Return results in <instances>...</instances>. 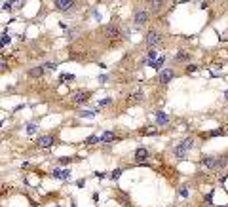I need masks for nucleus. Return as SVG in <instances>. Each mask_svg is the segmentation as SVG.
<instances>
[{
  "label": "nucleus",
  "instance_id": "f257e3e1",
  "mask_svg": "<svg viewBox=\"0 0 228 207\" xmlns=\"http://www.w3.org/2000/svg\"><path fill=\"white\" fill-rule=\"evenodd\" d=\"M103 38L108 42V46H110V48H114L118 44H122L126 36H124V30L120 29V25H116L114 21H112V23H108V25L103 27Z\"/></svg>",
  "mask_w": 228,
  "mask_h": 207
},
{
  "label": "nucleus",
  "instance_id": "f03ea898",
  "mask_svg": "<svg viewBox=\"0 0 228 207\" xmlns=\"http://www.w3.org/2000/svg\"><path fill=\"white\" fill-rule=\"evenodd\" d=\"M150 10L148 8H145V6H137L135 8V12H133V25L135 27H145V25H148L150 23Z\"/></svg>",
  "mask_w": 228,
  "mask_h": 207
},
{
  "label": "nucleus",
  "instance_id": "7ed1b4c3",
  "mask_svg": "<svg viewBox=\"0 0 228 207\" xmlns=\"http://www.w3.org/2000/svg\"><path fill=\"white\" fill-rule=\"evenodd\" d=\"M162 44H164V32H160L156 29H150L145 36V46L148 50H154V48H160Z\"/></svg>",
  "mask_w": 228,
  "mask_h": 207
},
{
  "label": "nucleus",
  "instance_id": "20e7f679",
  "mask_svg": "<svg viewBox=\"0 0 228 207\" xmlns=\"http://www.w3.org/2000/svg\"><path fill=\"white\" fill-rule=\"evenodd\" d=\"M190 148H194V137H186V139H182L181 143L173 148V156L179 158V160H184L186 158V154L190 152Z\"/></svg>",
  "mask_w": 228,
  "mask_h": 207
},
{
  "label": "nucleus",
  "instance_id": "39448f33",
  "mask_svg": "<svg viewBox=\"0 0 228 207\" xmlns=\"http://www.w3.org/2000/svg\"><path fill=\"white\" fill-rule=\"evenodd\" d=\"M53 8L61 14H70L78 8V0H53Z\"/></svg>",
  "mask_w": 228,
  "mask_h": 207
},
{
  "label": "nucleus",
  "instance_id": "423d86ee",
  "mask_svg": "<svg viewBox=\"0 0 228 207\" xmlns=\"http://www.w3.org/2000/svg\"><path fill=\"white\" fill-rule=\"evenodd\" d=\"M91 91H88V90H76V91H72V95H70V101L74 103V105H86L90 99H91Z\"/></svg>",
  "mask_w": 228,
  "mask_h": 207
},
{
  "label": "nucleus",
  "instance_id": "0eeeda50",
  "mask_svg": "<svg viewBox=\"0 0 228 207\" xmlns=\"http://www.w3.org/2000/svg\"><path fill=\"white\" fill-rule=\"evenodd\" d=\"M55 143H57V135H53V133L40 135V137L36 139V146H38V148H51Z\"/></svg>",
  "mask_w": 228,
  "mask_h": 207
},
{
  "label": "nucleus",
  "instance_id": "6e6552de",
  "mask_svg": "<svg viewBox=\"0 0 228 207\" xmlns=\"http://www.w3.org/2000/svg\"><path fill=\"white\" fill-rule=\"evenodd\" d=\"M173 78H175V70H173V69H162V70L158 72V82H160L162 86L169 84Z\"/></svg>",
  "mask_w": 228,
  "mask_h": 207
},
{
  "label": "nucleus",
  "instance_id": "1a4fd4ad",
  "mask_svg": "<svg viewBox=\"0 0 228 207\" xmlns=\"http://www.w3.org/2000/svg\"><path fill=\"white\" fill-rule=\"evenodd\" d=\"M133 158H135V161H137V163H141V165H145V161L150 158V150H148V148H145V146H139V148L135 150Z\"/></svg>",
  "mask_w": 228,
  "mask_h": 207
},
{
  "label": "nucleus",
  "instance_id": "9d476101",
  "mask_svg": "<svg viewBox=\"0 0 228 207\" xmlns=\"http://www.w3.org/2000/svg\"><path fill=\"white\" fill-rule=\"evenodd\" d=\"M143 99H145V93L141 91V90L131 91L129 95H126V103H127V105H137V103H141Z\"/></svg>",
  "mask_w": 228,
  "mask_h": 207
},
{
  "label": "nucleus",
  "instance_id": "9b49d317",
  "mask_svg": "<svg viewBox=\"0 0 228 207\" xmlns=\"http://www.w3.org/2000/svg\"><path fill=\"white\" fill-rule=\"evenodd\" d=\"M215 163H217V158L215 156H202L200 158V167L202 169L211 171V169H215Z\"/></svg>",
  "mask_w": 228,
  "mask_h": 207
},
{
  "label": "nucleus",
  "instance_id": "f8f14e48",
  "mask_svg": "<svg viewBox=\"0 0 228 207\" xmlns=\"http://www.w3.org/2000/svg\"><path fill=\"white\" fill-rule=\"evenodd\" d=\"M44 74H46V67H32V69H29V72H27V76H29V78H32V80L44 78Z\"/></svg>",
  "mask_w": 228,
  "mask_h": 207
},
{
  "label": "nucleus",
  "instance_id": "ddd939ff",
  "mask_svg": "<svg viewBox=\"0 0 228 207\" xmlns=\"http://www.w3.org/2000/svg\"><path fill=\"white\" fill-rule=\"evenodd\" d=\"M51 175L55 179H61V181H69L70 179V169L69 167H57V169H53Z\"/></svg>",
  "mask_w": 228,
  "mask_h": 207
},
{
  "label": "nucleus",
  "instance_id": "4468645a",
  "mask_svg": "<svg viewBox=\"0 0 228 207\" xmlns=\"http://www.w3.org/2000/svg\"><path fill=\"white\" fill-rule=\"evenodd\" d=\"M145 2L148 4V10H150V12H160V10L166 6L167 0H145Z\"/></svg>",
  "mask_w": 228,
  "mask_h": 207
},
{
  "label": "nucleus",
  "instance_id": "2eb2a0df",
  "mask_svg": "<svg viewBox=\"0 0 228 207\" xmlns=\"http://www.w3.org/2000/svg\"><path fill=\"white\" fill-rule=\"evenodd\" d=\"M167 124H169V116H167L166 112L158 110V112H156V125H158V127H164V125H167Z\"/></svg>",
  "mask_w": 228,
  "mask_h": 207
},
{
  "label": "nucleus",
  "instance_id": "dca6fc26",
  "mask_svg": "<svg viewBox=\"0 0 228 207\" xmlns=\"http://www.w3.org/2000/svg\"><path fill=\"white\" fill-rule=\"evenodd\" d=\"M114 141H118V135L114 131H105L101 135V143H105V145H110V143H114Z\"/></svg>",
  "mask_w": 228,
  "mask_h": 207
},
{
  "label": "nucleus",
  "instance_id": "f3484780",
  "mask_svg": "<svg viewBox=\"0 0 228 207\" xmlns=\"http://www.w3.org/2000/svg\"><path fill=\"white\" fill-rule=\"evenodd\" d=\"M164 63H166V55H160V57H156L154 61H152V63H148V67H152V69H154V70H162V67H164Z\"/></svg>",
  "mask_w": 228,
  "mask_h": 207
},
{
  "label": "nucleus",
  "instance_id": "a211bd4d",
  "mask_svg": "<svg viewBox=\"0 0 228 207\" xmlns=\"http://www.w3.org/2000/svg\"><path fill=\"white\" fill-rule=\"evenodd\" d=\"M226 167H228V154H222L221 158H217L215 169H226Z\"/></svg>",
  "mask_w": 228,
  "mask_h": 207
},
{
  "label": "nucleus",
  "instance_id": "6ab92c4d",
  "mask_svg": "<svg viewBox=\"0 0 228 207\" xmlns=\"http://www.w3.org/2000/svg\"><path fill=\"white\" fill-rule=\"evenodd\" d=\"M175 61H177V63H182V61H190V53H188V51H182V50H179V51L175 53Z\"/></svg>",
  "mask_w": 228,
  "mask_h": 207
},
{
  "label": "nucleus",
  "instance_id": "aec40b11",
  "mask_svg": "<svg viewBox=\"0 0 228 207\" xmlns=\"http://www.w3.org/2000/svg\"><path fill=\"white\" fill-rule=\"evenodd\" d=\"M222 135H224V129L221 127V129H213V131L203 133L202 137H203V139H211V137H222Z\"/></svg>",
  "mask_w": 228,
  "mask_h": 207
},
{
  "label": "nucleus",
  "instance_id": "412c9836",
  "mask_svg": "<svg viewBox=\"0 0 228 207\" xmlns=\"http://www.w3.org/2000/svg\"><path fill=\"white\" fill-rule=\"evenodd\" d=\"M101 143V137L99 135H90L88 139L84 141V146H91V145H99Z\"/></svg>",
  "mask_w": 228,
  "mask_h": 207
},
{
  "label": "nucleus",
  "instance_id": "4be33fe9",
  "mask_svg": "<svg viewBox=\"0 0 228 207\" xmlns=\"http://www.w3.org/2000/svg\"><path fill=\"white\" fill-rule=\"evenodd\" d=\"M141 135H156L158 133V125H146V127H143L139 131Z\"/></svg>",
  "mask_w": 228,
  "mask_h": 207
},
{
  "label": "nucleus",
  "instance_id": "5701e85b",
  "mask_svg": "<svg viewBox=\"0 0 228 207\" xmlns=\"http://www.w3.org/2000/svg\"><path fill=\"white\" fill-rule=\"evenodd\" d=\"M156 57H158L156 50H148V53H146V57L143 59V63H145V65H148V63H152V61H154Z\"/></svg>",
  "mask_w": 228,
  "mask_h": 207
},
{
  "label": "nucleus",
  "instance_id": "b1692460",
  "mask_svg": "<svg viewBox=\"0 0 228 207\" xmlns=\"http://www.w3.org/2000/svg\"><path fill=\"white\" fill-rule=\"evenodd\" d=\"M74 78H76V76H74L72 72H69V74H67V72H63V74L59 76V82H72Z\"/></svg>",
  "mask_w": 228,
  "mask_h": 207
},
{
  "label": "nucleus",
  "instance_id": "393cba45",
  "mask_svg": "<svg viewBox=\"0 0 228 207\" xmlns=\"http://www.w3.org/2000/svg\"><path fill=\"white\" fill-rule=\"evenodd\" d=\"M36 131H38V124L29 122V124H27V133H29V135H34Z\"/></svg>",
  "mask_w": 228,
  "mask_h": 207
},
{
  "label": "nucleus",
  "instance_id": "a878e982",
  "mask_svg": "<svg viewBox=\"0 0 228 207\" xmlns=\"http://www.w3.org/2000/svg\"><path fill=\"white\" fill-rule=\"evenodd\" d=\"M122 173H124V169H122V167H118V169H114V171L110 173V179H112V181H118V179H120V177H122Z\"/></svg>",
  "mask_w": 228,
  "mask_h": 207
},
{
  "label": "nucleus",
  "instance_id": "bb28decb",
  "mask_svg": "<svg viewBox=\"0 0 228 207\" xmlns=\"http://www.w3.org/2000/svg\"><path fill=\"white\" fill-rule=\"evenodd\" d=\"M188 186H186V184H182V186L179 188V196H181V198H188Z\"/></svg>",
  "mask_w": 228,
  "mask_h": 207
},
{
  "label": "nucleus",
  "instance_id": "cd10ccee",
  "mask_svg": "<svg viewBox=\"0 0 228 207\" xmlns=\"http://www.w3.org/2000/svg\"><path fill=\"white\" fill-rule=\"evenodd\" d=\"M108 105H112V99H110V97H106V99H101L99 105H97V108H101V106H108Z\"/></svg>",
  "mask_w": 228,
  "mask_h": 207
},
{
  "label": "nucleus",
  "instance_id": "c85d7f7f",
  "mask_svg": "<svg viewBox=\"0 0 228 207\" xmlns=\"http://www.w3.org/2000/svg\"><path fill=\"white\" fill-rule=\"evenodd\" d=\"M198 67L196 65H186V69H184V74H192V72H196Z\"/></svg>",
  "mask_w": 228,
  "mask_h": 207
},
{
  "label": "nucleus",
  "instance_id": "c756f323",
  "mask_svg": "<svg viewBox=\"0 0 228 207\" xmlns=\"http://www.w3.org/2000/svg\"><path fill=\"white\" fill-rule=\"evenodd\" d=\"M211 198H213V192H209V194L203 198V203H205V205H213V200H211Z\"/></svg>",
  "mask_w": 228,
  "mask_h": 207
},
{
  "label": "nucleus",
  "instance_id": "7c9ffc66",
  "mask_svg": "<svg viewBox=\"0 0 228 207\" xmlns=\"http://www.w3.org/2000/svg\"><path fill=\"white\" fill-rule=\"evenodd\" d=\"M6 44H10V36L8 34H4L2 38H0V48H4Z\"/></svg>",
  "mask_w": 228,
  "mask_h": 207
},
{
  "label": "nucleus",
  "instance_id": "2f4dec72",
  "mask_svg": "<svg viewBox=\"0 0 228 207\" xmlns=\"http://www.w3.org/2000/svg\"><path fill=\"white\" fill-rule=\"evenodd\" d=\"M76 160H78V158H59L57 161H59V163H72V161H76Z\"/></svg>",
  "mask_w": 228,
  "mask_h": 207
},
{
  "label": "nucleus",
  "instance_id": "473e14b6",
  "mask_svg": "<svg viewBox=\"0 0 228 207\" xmlns=\"http://www.w3.org/2000/svg\"><path fill=\"white\" fill-rule=\"evenodd\" d=\"M76 32H78L76 29H69V30H67V38H69V40H72V38L76 36Z\"/></svg>",
  "mask_w": 228,
  "mask_h": 207
},
{
  "label": "nucleus",
  "instance_id": "72a5a7b5",
  "mask_svg": "<svg viewBox=\"0 0 228 207\" xmlns=\"http://www.w3.org/2000/svg\"><path fill=\"white\" fill-rule=\"evenodd\" d=\"M57 65H59V63H55V61H48L44 67H46V69H57Z\"/></svg>",
  "mask_w": 228,
  "mask_h": 207
},
{
  "label": "nucleus",
  "instance_id": "f704fd0d",
  "mask_svg": "<svg viewBox=\"0 0 228 207\" xmlns=\"http://www.w3.org/2000/svg\"><path fill=\"white\" fill-rule=\"evenodd\" d=\"M10 67H8V63L4 61V59H0V72H4V70H8Z\"/></svg>",
  "mask_w": 228,
  "mask_h": 207
},
{
  "label": "nucleus",
  "instance_id": "c9c22d12",
  "mask_svg": "<svg viewBox=\"0 0 228 207\" xmlns=\"http://www.w3.org/2000/svg\"><path fill=\"white\" fill-rule=\"evenodd\" d=\"M76 186H78V188H84V186H86V179H80V181H76Z\"/></svg>",
  "mask_w": 228,
  "mask_h": 207
},
{
  "label": "nucleus",
  "instance_id": "e433bc0d",
  "mask_svg": "<svg viewBox=\"0 0 228 207\" xmlns=\"http://www.w3.org/2000/svg\"><path fill=\"white\" fill-rule=\"evenodd\" d=\"M106 80H108V76H106V74H101V76H99V82H103V84H105Z\"/></svg>",
  "mask_w": 228,
  "mask_h": 207
},
{
  "label": "nucleus",
  "instance_id": "4c0bfd02",
  "mask_svg": "<svg viewBox=\"0 0 228 207\" xmlns=\"http://www.w3.org/2000/svg\"><path fill=\"white\" fill-rule=\"evenodd\" d=\"M95 177H97V179H105V177H106V173H99V171H97V173H95Z\"/></svg>",
  "mask_w": 228,
  "mask_h": 207
},
{
  "label": "nucleus",
  "instance_id": "58836bf2",
  "mask_svg": "<svg viewBox=\"0 0 228 207\" xmlns=\"http://www.w3.org/2000/svg\"><path fill=\"white\" fill-rule=\"evenodd\" d=\"M12 2H14V0H10V2H6V4H4V10H10V8H12Z\"/></svg>",
  "mask_w": 228,
  "mask_h": 207
},
{
  "label": "nucleus",
  "instance_id": "ea45409f",
  "mask_svg": "<svg viewBox=\"0 0 228 207\" xmlns=\"http://www.w3.org/2000/svg\"><path fill=\"white\" fill-rule=\"evenodd\" d=\"M224 99H226V101H228V90H226V91H224Z\"/></svg>",
  "mask_w": 228,
  "mask_h": 207
},
{
  "label": "nucleus",
  "instance_id": "a19ab883",
  "mask_svg": "<svg viewBox=\"0 0 228 207\" xmlns=\"http://www.w3.org/2000/svg\"><path fill=\"white\" fill-rule=\"evenodd\" d=\"M2 125H4V122H0V127H2Z\"/></svg>",
  "mask_w": 228,
  "mask_h": 207
},
{
  "label": "nucleus",
  "instance_id": "79ce46f5",
  "mask_svg": "<svg viewBox=\"0 0 228 207\" xmlns=\"http://www.w3.org/2000/svg\"><path fill=\"white\" fill-rule=\"evenodd\" d=\"M221 207H228V205H221Z\"/></svg>",
  "mask_w": 228,
  "mask_h": 207
}]
</instances>
